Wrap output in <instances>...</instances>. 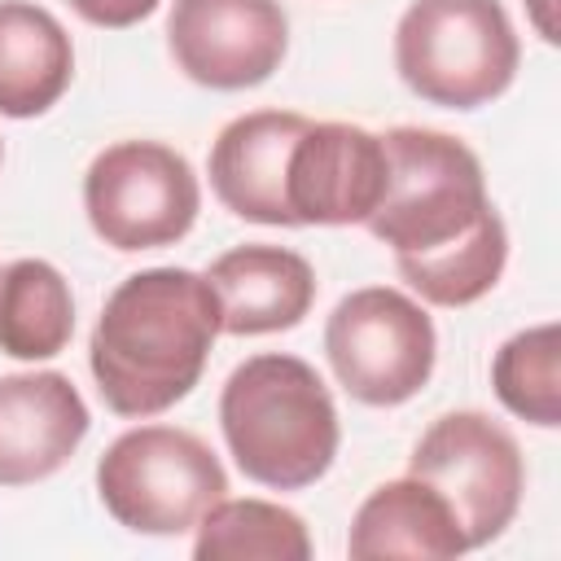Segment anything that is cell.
<instances>
[{
	"instance_id": "1",
	"label": "cell",
	"mask_w": 561,
	"mask_h": 561,
	"mask_svg": "<svg viewBox=\"0 0 561 561\" xmlns=\"http://www.w3.org/2000/svg\"><path fill=\"white\" fill-rule=\"evenodd\" d=\"M381 149L386 193L364 224L394 250L399 276L434 307H469L491 294L508 237L478 153L434 127H390Z\"/></svg>"
},
{
	"instance_id": "2",
	"label": "cell",
	"mask_w": 561,
	"mask_h": 561,
	"mask_svg": "<svg viewBox=\"0 0 561 561\" xmlns=\"http://www.w3.org/2000/svg\"><path fill=\"white\" fill-rule=\"evenodd\" d=\"M215 337L219 302L206 276L188 267L127 276L105 298L88 342V364L105 408L136 421L167 412L202 381Z\"/></svg>"
},
{
	"instance_id": "3",
	"label": "cell",
	"mask_w": 561,
	"mask_h": 561,
	"mask_svg": "<svg viewBox=\"0 0 561 561\" xmlns=\"http://www.w3.org/2000/svg\"><path fill=\"white\" fill-rule=\"evenodd\" d=\"M219 430L237 469L272 491L320 482L337 456V408L320 373L298 355H250L219 394Z\"/></svg>"
},
{
	"instance_id": "4",
	"label": "cell",
	"mask_w": 561,
	"mask_h": 561,
	"mask_svg": "<svg viewBox=\"0 0 561 561\" xmlns=\"http://www.w3.org/2000/svg\"><path fill=\"white\" fill-rule=\"evenodd\" d=\"M522 61L500 0H412L394 26V70L430 105L478 110L495 101Z\"/></svg>"
},
{
	"instance_id": "5",
	"label": "cell",
	"mask_w": 561,
	"mask_h": 561,
	"mask_svg": "<svg viewBox=\"0 0 561 561\" xmlns=\"http://www.w3.org/2000/svg\"><path fill=\"white\" fill-rule=\"evenodd\" d=\"M228 473L219 456L188 430L140 425L118 434L96 460V495L105 513L136 535H184L224 500Z\"/></svg>"
},
{
	"instance_id": "6",
	"label": "cell",
	"mask_w": 561,
	"mask_h": 561,
	"mask_svg": "<svg viewBox=\"0 0 561 561\" xmlns=\"http://www.w3.org/2000/svg\"><path fill=\"white\" fill-rule=\"evenodd\" d=\"M434 351L430 311L390 285L346 294L324 324V355L337 386L368 408L408 403L430 381Z\"/></svg>"
},
{
	"instance_id": "7",
	"label": "cell",
	"mask_w": 561,
	"mask_h": 561,
	"mask_svg": "<svg viewBox=\"0 0 561 561\" xmlns=\"http://www.w3.org/2000/svg\"><path fill=\"white\" fill-rule=\"evenodd\" d=\"M408 473L443 495L465 548H482L504 535L526 486L517 438L486 412L438 416L412 447Z\"/></svg>"
},
{
	"instance_id": "8",
	"label": "cell",
	"mask_w": 561,
	"mask_h": 561,
	"mask_svg": "<svg viewBox=\"0 0 561 561\" xmlns=\"http://www.w3.org/2000/svg\"><path fill=\"white\" fill-rule=\"evenodd\" d=\"M197 206L202 188L188 158L158 140H118L83 175L88 224L114 250L175 245L193 228Z\"/></svg>"
},
{
	"instance_id": "9",
	"label": "cell",
	"mask_w": 561,
	"mask_h": 561,
	"mask_svg": "<svg viewBox=\"0 0 561 561\" xmlns=\"http://www.w3.org/2000/svg\"><path fill=\"white\" fill-rule=\"evenodd\" d=\"M167 48L193 83L241 92L280 70L289 18L276 0H175Z\"/></svg>"
},
{
	"instance_id": "10",
	"label": "cell",
	"mask_w": 561,
	"mask_h": 561,
	"mask_svg": "<svg viewBox=\"0 0 561 561\" xmlns=\"http://www.w3.org/2000/svg\"><path fill=\"white\" fill-rule=\"evenodd\" d=\"M386 193L381 136L355 123H307L289 153L285 202L294 228L364 224Z\"/></svg>"
},
{
	"instance_id": "11",
	"label": "cell",
	"mask_w": 561,
	"mask_h": 561,
	"mask_svg": "<svg viewBox=\"0 0 561 561\" xmlns=\"http://www.w3.org/2000/svg\"><path fill=\"white\" fill-rule=\"evenodd\" d=\"M88 403L66 373L0 377V486L53 478L88 438Z\"/></svg>"
},
{
	"instance_id": "12",
	"label": "cell",
	"mask_w": 561,
	"mask_h": 561,
	"mask_svg": "<svg viewBox=\"0 0 561 561\" xmlns=\"http://www.w3.org/2000/svg\"><path fill=\"white\" fill-rule=\"evenodd\" d=\"M311 118L294 110H254L232 118L210 145V188L215 197L250 224L294 228L285 202V175L294 140Z\"/></svg>"
},
{
	"instance_id": "13",
	"label": "cell",
	"mask_w": 561,
	"mask_h": 561,
	"mask_svg": "<svg viewBox=\"0 0 561 561\" xmlns=\"http://www.w3.org/2000/svg\"><path fill=\"white\" fill-rule=\"evenodd\" d=\"M219 302V333L259 337L302 324L316 302V272L285 245H237L206 272Z\"/></svg>"
},
{
	"instance_id": "14",
	"label": "cell",
	"mask_w": 561,
	"mask_h": 561,
	"mask_svg": "<svg viewBox=\"0 0 561 561\" xmlns=\"http://www.w3.org/2000/svg\"><path fill=\"white\" fill-rule=\"evenodd\" d=\"M346 552L355 561L373 557H421V561H447L465 552L460 526L438 491H430L421 478H394L381 482L355 513Z\"/></svg>"
},
{
	"instance_id": "15",
	"label": "cell",
	"mask_w": 561,
	"mask_h": 561,
	"mask_svg": "<svg viewBox=\"0 0 561 561\" xmlns=\"http://www.w3.org/2000/svg\"><path fill=\"white\" fill-rule=\"evenodd\" d=\"M70 75L75 48L66 26L31 0H0V114L35 118L53 110Z\"/></svg>"
},
{
	"instance_id": "16",
	"label": "cell",
	"mask_w": 561,
	"mask_h": 561,
	"mask_svg": "<svg viewBox=\"0 0 561 561\" xmlns=\"http://www.w3.org/2000/svg\"><path fill=\"white\" fill-rule=\"evenodd\" d=\"M75 333V298L66 276L44 259L0 267V351L13 359H53Z\"/></svg>"
},
{
	"instance_id": "17",
	"label": "cell",
	"mask_w": 561,
	"mask_h": 561,
	"mask_svg": "<svg viewBox=\"0 0 561 561\" xmlns=\"http://www.w3.org/2000/svg\"><path fill=\"white\" fill-rule=\"evenodd\" d=\"M197 561H307L311 535L294 508L267 500H215L193 539Z\"/></svg>"
},
{
	"instance_id": "18",
	"label": "cell",
	"mask_w": 561,
	"mask_h": 561,
	"mask_svg": "<svg viewBox=\"0 0 561 561\" xmlns=\"http://www.w3.org/2000/svg\"><path fill=\"white\" fill-rule=\"evenodd\" d=\"M491 386L500 403L530 425H561V329L535 324L513 333L491 359Z\"/></svg>"
},
{
	"instance_id": "19",
	"label": "cell",
	"mask_w": 561,
	"mask_h": 561,
	"mask_svg": "<svg viewBox=\"0 0 561 561\" xmlns=\"http://www.w3.org/2000/svg\"><path fill=\"white\" fill-rule=\"evenodd\" d=\"M83 22L92 26H110V31H123V26H136L140 18H149L158 9V0H66Z\"/></svg>"
},
{
	"instance_id": "20",
	"label": "cell",
	"mask_w": 561,
	"mask_h": 561,
	"mask_svg": "<svg viewBox=\"0 0 561 561\" xmlns=\"http://www.w3.org/2000/svg\"><path fill=\"white\" fill-rule=\"evenodd\" d=\"M526 4H530V18H535L539 35H543L548 44H557V22H552V13H548V4H552V0H526Z\"/></svg>"
},
{
	"instance_id": "21",
	"label": "cell",
	"mask_w": 561,
	"mask_h": 561,
	"mask_svg": "<svg viewBox=\"0 0 561 561\" xmlns=\"http://www.w3.org/2000/svg\"><path fill=\"white\" fill-rule=\"evenodd\" d=\"M0 158H4V149H0Z\"/></svg>"
}]
</instances>
